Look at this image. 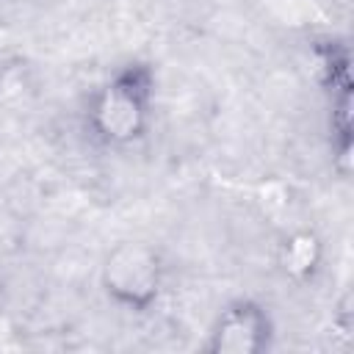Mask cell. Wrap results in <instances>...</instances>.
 Instances as JSON below:
<instances>
[{
    "mask_svg": "<svg viewBox=\"0 0 354 354\" xmlns=\"http://www.w3.org/2000/svg\"><path fill=\"white\" fill-rule=\"evenodd\" d=\"M155 69L147 61H130L111 72L88 97L86 130L111 149L138 144L152 124L155 113Z\"/></svg>",
    "mask_w": 354,
    "mask_h": 354,
    "instance_id": "cell-1",
    "label": "cell"
},
{
    "mask_svg": "<svg viewBox=\"0 0 354 354\" xmlns=\"http://www.w3.org/2000/svg\"><path fill=\"white\" fill-rule=\"evenodd\" d=\"M100 288L105 299L127 313H149L166 288V260L149 241H119L102 257Z\"/></svg>",
    "mask_w": 354,
    "mask_h": 354,
    "instance_id": "cell-2",
    "label": "cell"
},
{
    "mask_svg": "<svg viewBox=\"0 0 354 354\" xmlns=\"http://www.w3.org/2000/svg\"><path fill=\"white\" fill-rule=\"evenodd\" d=\"M274 315L257 299H232L213 318L205 340L210 354H263L274 346Z\"/></svg>",
    "mask_w": 354,
    "mask_h": 354,
    "instance_id": "cell-3",
    "label": "cell"
},
{
    "mask_svg": "<svg viewBox=\"0 0 354 354\" xmlns=\"http://www.w3.org/2000/svg\"><path fill=\"white\" fill-rule=\"evenodd\" d=\"M324 263V241L315 230H293L277 246V266L290 282H313Z\"/></svg>",
    "mask_w": 354,
    "mask_h": 354,
    "instance_id": "cell-4",
    "label": "cell"
}]
</instances>
